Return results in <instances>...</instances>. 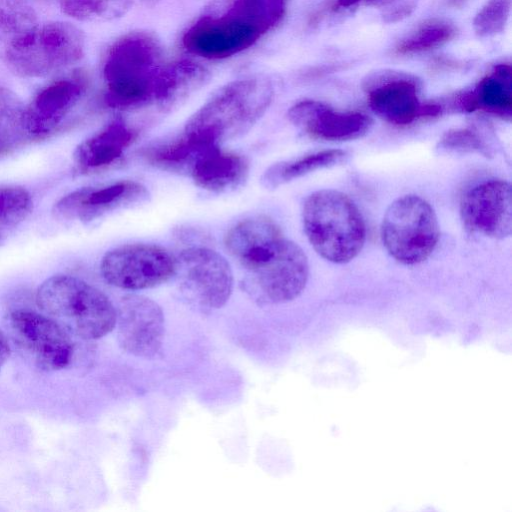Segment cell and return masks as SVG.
Wrapping results in <instances>:
<instances>
[{
  "label": "cell",
  "mask_w": 512,
  "mask_h": 512,
  "mask_svg": "<svg viewBox=\"0 0 512 512\" xmlns=\"http://www.w3.org/2000/svg\"><path fill=\"white\" fill-rule=\"evenodd\" d=\"M274 93L273 82L265 75L226 83L188 119L184 133L218 146L238 138L264 115Z\"/></svg>",
  "instance_id": "1"
},
{
  "label": "cell",
  "mask_w": 512,
  "mask_h": 512,
  "mask_svg": "<svg viewBox=\"0 0 512 512\" xmlns=\"http://www.w3.org/2000/svg\"><path fill=\"white\" fill-rule=\"evenodd\" d=\"M164 64L163 47L150 32L133 31L115 40L102 68L106 105L132 109L152 103L156 78Z\"/></svg>",
  "instance_id": "2"
},
{
  "label": "cell",
  "mask_w": 512,
  "mask_h": 512,
  "mask_svg": "<svg viewBox=\"0 0 512 512\" xmlns=\"http://www.w3.org/2000/svg\"><path fill=\"white\" fill-rule=\"evenodd\" d=\"M41 311L68 334L83 340H96L116 325L117 312L110 299L89 283L69 275L47 278L36 291Z\"/></svg>",
  "instance_id": "3"
},
{
  "label": "cell",
  "mask_w": 512,
  "mask_h": 512,
  "mask_svg": "<svg viewBox=\"0 0 512 512\" xmlns=\"http://www.w3.org/2000/svg\"><path fill=\"white\" fill-rule=\"evenodd\" d=\"M305 234L314 250L334 263L352 260L361 251L366 230L354 202L335 190H320L305 201L302 211Z\"/></svg>",
  "instance_id": "4"
},
{
  "label": "cell",
  "mask_w": 512,
  "mask_h": 512,
  "mask_svg": "<svg viewBox=\"0 0 512 512\" xmlns=\"http://www.w3.org/2000/svg\"><path fill=\"white\" fill-rule=\"evenodd\" d=\"M85 52L83 31L72 23L53 21L36 25L7 45L9 68L25 78H43L81 60Z\"/></svg>",
  "instance_id": "5"
},
{
  "label": "cell",
  "mask_w": 512,
  "mask_h": 512,
  "mask_svg": "<svg viewBox=\"0 0 512 512\" xmlns=\"http://www.w3.org/2000/svg\"><path fill=\"white\" fill-rule=\"evenodd\" d=\"M238 262L253 274L260 292L271 303L295 299L308 280L309 266L305 253L282 233L256 244Z\"/></svg>",
  "instance_id": "6"
},
{
  "label": "cell",
  "mask_w": 512,
  "mask_h": 512,
  "mask_svg": "<svg viewBox=\"0 0 512 512\" xmlns=\"http://www.w3.org/2000/svg\"><path fill=\"white\" fill-rule=\"evenodd\" d=\"M381 238L397 261L408 265L420 263L429 257L439 239L436 214L429 203L418 196L398 198L385 212Z\"/></svg>",
  "instance_id": "7"
},
{
  "label": "cell",
  "mask_w": 512,
  "mask_h": 512,
  "mask_svg": "<svg viewBox=\"0 0 512 512\" xmlns=\"http://www.w3.org/2000/svg\"><path fill=\"white\" fill-rule=\"evenodd\" d=\"M4 327L9 341L40 370L57 371L70 364L71 335L46 314L14 309L5 315Z\"/></svg>",
  "instance_id": "8"
},
{
  "label": "cell",
  "mask_w": 512,
  "mask_h": 512,
  "mask_svg": "<svg viewBox=\"0 0 512 512\" xmlns=\"http://www.w3.org/2000/svg\"><path fill=\"white\" fill-rule=\"evenodd\" d=\"M100 271L109 284L126 290L158 286L175 275V259L162 247L129 244L102 258Z\"/></svg>",
  "instance_id": "9"
},
{
  "label": "cell",
  "mask_w": 512,
  "mask_h": 512,
  "mask_svg": "<svg viewBox=\"0 0 512 512\" xmlns=\"http://www.w3.org/2000/svg\"><path fill=\"white\" fill-rule=\"evenodd\" d=\"M175 275L182 289L204 309L223 307L232 294L231 267L222 255L210 248L183 250L175 259Z\"/></svg>",
  "instance_id": "10"
},
{
  "label": "cell",
  "mask_w": 512,
  "mask_h": 512,
  "mask_svg": "<svg viewBox=\"0 0 512 512\" xmlns=\"http://www.w3.org/2000/svg\"><path fill=\"white\" fill-rule=\"evenodd\" d=\"M87 78L72 73L41 88L25 106L23 128L27 141L49 138L66 125L87 90Z\"/></svg>",
  "instance_id": "11"
},
{
  "label": "cell",
  "mask_w": 512,
  "mask_h": 512,
  "mask_svg": "<svg viewBox=\"0 0 512 512\" xmlns=\"http://www.w3.org/2000/svg\"><path fill=\"white\" fill-rule=\"evenodd\" d=\"M263 35L259 28L226 10L197 20L184 33L182 43L196 56L218 60L247 50Z\"/></svg>",
  "instance_id": "12"
},
{
  "label": "cell",
  "mask_w": 512,
  "mask_h": 512,
  "mask_svg": "<svg viewBox=\"0 0 512 512\" xmlns=\"http://www.w3.org/2000/svg\"><path fill=\"white\" fill-rule=\"evenodd\" d=\"M117 338L126 352L142 357L155 356L165 335V318L161 307L152 299L130 294L116 309Z\"/></svg>",
  "instance_id": "13"
},
{
  "label": "cell",
  "mask_w": 512,
  "mask_h": 512,
  "mask_svg": "<svg viewBox=\"0 0 512 512\" xmlns=\"http://www.w3.org/2000/svg\"><path fill=\"white\" fill-rule=\"evenodd\" d=\"M461 216L465 226L474 233L504 238L512 231V191L506 181L484 182L464 196Z\"/></svg>",
  "instance_id": "14"
},
{
  "label": "cell",
  "mask_w": 512,
  "mask_h": 512,
  "mask_svg": "<svg viewBox=\"0 0 512 512\" xmlns=\"http://www.w3.org/2000/svg\"><path fill=\"white\" fill-rule=\"evenodd\" d=\"M149 192L135 181H119L101 187H84L61 198L54 206L56 216L92 221L118 208L146 201Z\"/></svg>",
  "instance_id": "15"
},
{
  "label": "cell",
  "mask_w": 512,
  "mask_h": 512,
  "mask_svg": "<svg viewBox=\"0 0 512 512\" xmlns=\"http://www.w3.org/2000/svg\"><path fill=\"white\" fill-rule=\"evenodd\" d=\"M288 118L309 136L330 141L358 138L372 125L371 118L364 113L335 111L314 100H303L293 105L288 111Z\"/></svg>",
  "instance_id": "16"
},
{
  "label": "cell",
  "mask_w": 512,
  "mask_h": 512,
  "mask_svg": "<svg viewBox=\"0 0 512 512\" xmlns=\"http://www.w3.org/2000/svg\"><path fill=\"white\" fill-rule=\"evenodd\" d=\"M365 89L371 110L391 124L406 125L421 115L418 85L409 75L380 73L366 81Z\"/></svg>",
  "instance_id": "17"
},
{
  "label": "cell",
  "mask_w": 512,
  "mask_h": 512,
  "mask_svg": "<svg viewBox=\"0 0 512 512\" xmlns=\"http://www.w3.org/2000/svg\"><path fill=\"white\" fill-rule=\"evenodd\" d=\"M136 132L120 117L111 120L74 151V161L84 172L103 169L120 159Z\"/></svg>",
  "instance_id": "18"
},
{
  "label": "cell",
  "mask_w": 512,
  "mask_h": 512,
  "mask_svg": "<svg viewBox=\"0 0 512 512\" xmlns=\"http://www.w3.org/2000/svg\"><path fill=\"white\" fill-rule=\"evenodd\" d=\"M210 79V71L193 60L165 63L156 78L152 103L161 110H171L208 84Z\"/></svg>",
  "instance_id": "19"
},
{
  "label": "cell",
  "mask_w": 512,
  "mask_h": 512,
  "mask_svg": "<svg viewBox=\"0 0 512 512\" xmlns=\"http://www.w3.org/2000/svg\"><path fill=\"white\" fill-rule=\"evenodd\" d=\"M249 173L247 159L219 146L206 152L192 167L190 176L202 189L222 193L241 186Z\"/></svg>",
  "instance_id": "20"
},
{
  "label": "cell",
  "mask_w": 512,
  "mask_h": 512,
  "mask_svg": "<svg viewBox=\"0 0 512 512\" xmlns=\"http://www.w3.org/2000/svg\"><path fill=\"white\" fill-rule=\"evenodd\" d=\"M455 104L463 111L477 109L510 118L512 112V77L509 64H499L482 78L475 88L457 96Z\"/></svg>",
  "instance_id": "21"
},
{
  "label": "cell",
  "mask_w": 512,
  "mask_h": 512,
  "mask_svg": "<svg viewBox=\"0 0 512 512\" xmlns=\"http://www.w3.org/2000/svg\"><path fill=\"white\" fill-rule=\"evenodd\" d=\"M211 143L183 134L171 141L149 148L144 157L153 165L168 171H190L194 164L210 149L217 147Z\"/></svg>",
  "instance_id": "22"
},
{
  "label": "cell",
  "mask_w": 512,
  "mask_h": 512,
  "mask_svg": "<svg viewBox=\"0 0 512 512\" xmlns=\"http://www.w3.org/2000/svg\"><path fill=\"white\" fill-rule=\"evenodd\" d=\"M346 152L338 149L324 150L297 160L272 165L263 174L261 181L267 188H276L279 185L313 172L317 169L335 165L342 162Z\"/></svg>",
  "instance_id": "23"
},
{
  "label": "cell",
  "mask_w": 512,
  "mask_h": 512,
  "mask_svg": "<svg viewBox=\"0 0 512 512\" xmlns=\"http://www.w3.org/2000/svg\"><path fill=\"white\" fill-rule=\"evenodd\" d=\"M24 109L20 98L0 84V155L27 141L23 128Z\"/></svg>",
  "instance_id": "24"
},
{
  "label": "cell",
  "mask_w": 512,
  "mask_h": 512,
  "mask_svg": "<svg viewBox=\"0 0 512 512\" xmlns=\"http://www.w3.org/2000/svg\"><path fill=\"white\" fill-rule=\"evenodd\" d=\"M134 0H60L64 14L83 22H107L123 17Z\"/></svg>",
  "instance_id": "25"
},
{
  "label": "cell",
  "mask_w": 512,
  "mask_h": 512,
  "mask_svg": "<svg viewBox=\"0 0 512 512\" xmlns=\"http://www.w3.org/2000/svg\"><path fill=\"white\" fill-rule=\"evenodd\" d=\"M456 34L455 27L439 19L422 23L414 32L404 38L395 49L399 55H410L435 49L450 41Z\"/></svg>",
  "instance_id": "26"
},
{
  "label": "cell",
  "mask_w": 512,
  "mask_h": 512,
  "mask_svg": "<svg viewBox=\"0 0 512 512\" xmlns=\"http://www.w3.org/2000/svg\"><path fill=\"white\" fill-rule=\"evenodd\" d=\"M37 24V14L26 0H0V41L8 45Z\"/></svg>",
  "instance_id": "27"
},
{
  "label": "cell",
  "mask_w": 512,
  "mask_h": 512,
  "mask_svg": "<svg viewBox=\"0 0 512 512\" xmlns=\"http://www.w3.org/2000/svg\"><path fill=\"white\" fill-rule=\"evenodd\" d=\"M288 0H234L227 9L259 28L263 34L284 17Z\"/></svg>",
  "instance_id": "28"
},
{
  "label": "cell",
  "mask_w": 512,
  "mask_h": 512,
  "mask_svg": "<svg viewBox=\"0 0 512 512\" xmlns=\"http://www.w3.org/2000/svg\"><path fill=\"white\" fill-rule=\"evenodd\" d=\"M31 207L32 199L26 189L0 187V242L27 217Z\"/></svg>",
  "instance_id": "29"
},
{
  "label": "cell",
  "mask_w": 512,
  "mask_h": 512,
  "mask_svg": "<svg viewBox=\"0 0 512 512\" xmlns=\"http://www.w3.org/2000/svg\"><path fill=\"white\" fill-rule=\"evenodd\" d=\"M512 0H488L476 14L473 27L480 37H491L502 32L507 24Z\"/></svg>",
  "instance_id": "30"
},
{
  "label": "cell",
  "mask_w": 512,
  "mask_h": 512,
  "mask_svg": "<svg viewBox=\"0 0 512 512\" xmlns=\"http://www.w3.org/2000/svg\"><path fill=\"white\" fill-rule=\"evenodd\" d=\"M441 148L462 151H480L483 144L470 130H455L447 133L440 143Z\"/></svg>",
  "instance_id": "31"
},
{
  "label": "cell",
  "mask_w": 512,
  "mask_h": 512,
  "mask_svg": "<svg viewBox=\"0 0 512 512\" xmlns=\"http://www.w3.org/2000/svg\"><path fill=\"white\" fill-rule=\"evenodd\" d=\"M413 10V5L411 4H403L400 7L395 8L393 11H390L384 15L386 22H395L401 20L402 18L408 16Z\"/></svg>",
  "instance_id": "32"
},
{
  "label": "cell",
  "mask_w": 512,
  "mask_h": 512,
  "mask_svg": "<svg viewBox=\"0 0 512 512\" xmlns=\"http://www.w3.org/2000/svg\"><path fill=\"white\" fill-rule=\"evenodd\" d=\"M11 354L10 341L4 330L0 328V370L8 361Z\"/></svg>",
  "instance_id": "33"
},
{
  "label": "cell",
  "mask_w": 512,
  "mask_h": 512,
  "mask_svg": "<svg viewBox=\"0 0 512 512\" xmlns=\"http://www.w3.org/2000/svg\"><path fill=\"white\" fill-rule=\"evenodd\" d=\"M365 0H337L335 7L337 8H349L356 5L357 3Z\"/></svg>",
  "instance_id": "34"
},
{
  "label": "cell",
  "mask_w": 512,
  "mask_h": 512,
  "mask_svg": "<svg viewBox=\"0 0 512 512\" xmlns=\"http://www.w3.org/2000/svg\"><path fill=\"white\" fill-rule=\"evenodd\" d=\"M145 5L147 6H154L157 4L160 0H141Z\"/></svg>",
  "instance_id": "35"
}]
</instances>
